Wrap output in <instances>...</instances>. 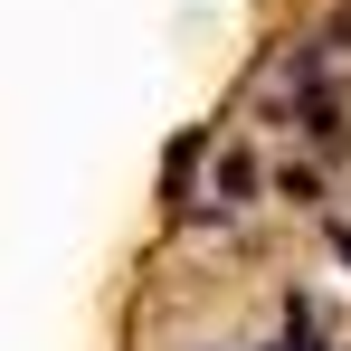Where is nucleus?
<instances>
[{
    "mask_svg": "<svg viewBox=\"0 0 351 351\" xmlns=\"http://www.w3.org/2000/svg\"><path fill=\"white\" fill-rule=\"evenodd\" d=\"M332 256H342V266H351V228H332Z\"/></svg>",
    "mask_w": 351,
    "mask_h": 351,
    "instance_id": "3",
    "label": "nucleus"
},
{
    "mask_svg": "<svg viewBox=\"0 0 351 351\" xmlns=\"http://www.w3.org/2000/svg\"><path fill=\"white\" fill-rule=\"evenodd\" d=\"M247 190H256V162H247V152H228V162H219V209H237Z\"/></svg>",
    "mask_w": 351,
    "mask_h": 351,
    "instance_id": "2",
    "label": "nucleus"
},
{
    "mask_svg": "<svg viewBox=\"0 0 351 351\" xmlns=\"http://www.w3.org/2000/svg\"><path fill=\"white\" fill-rule=\"evenodd\" d=\"M199 152H209V133H180V143H171V162H162V190H171V199L190 190V171H199Z\"/></svg>",
    "mask_w": 351,
    "mask_h": 351,
    "instance_id": "1",
    "label": "nucleus"
}]
</instances>
